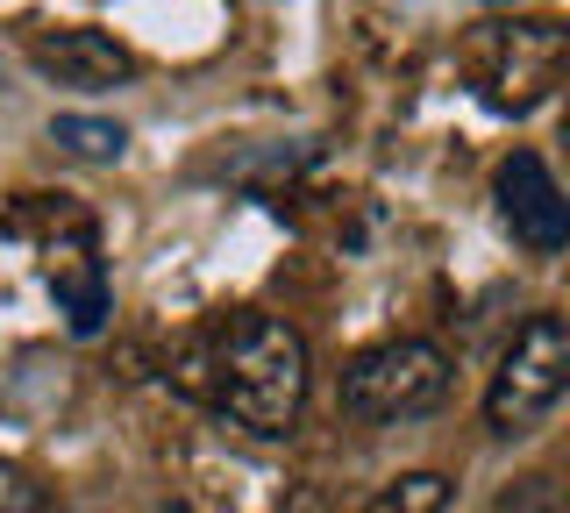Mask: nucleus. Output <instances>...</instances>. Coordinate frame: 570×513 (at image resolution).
Wrapping results in <instances>:
<instances>
[{
    "instance_id": "8",
    "label": "nucleus",
    "mask_w": 570,
    "mask_h": 513,
    "mask_svg": "<svg viewBox=\"0 0 570 513\" xmlns=\"http://www.w3.org/2000/svg\"><path fill=\"white\" fill-rule=\"evenodd\" d=\"M50 144L86 157V165H115V157L129 150V129H121V121H100V115H58L50 121Z\"/></svg>"
},
{
    "instance_id": "3",
    "label": "nucleus",
    "mask_w": 570,
    "mask_h": 513,
    "mask_svg": "<svg viewBox=\"0 0 570 513\" xmlns=\"http://www.w3.org/2000/svg\"><path fill=\"white\" fill-rule=\"evenodd\" d=\"M450 349L428 343V335H400L379 343L364 357H350L343 371V414L350 421H421L450 399Z\"/></svg>"
},
{
    "instance_id": "11",
    "label": "nucleus",
    "mask_w": 570,
    "mask_h": 513,
    "mask_svg": "<svg viewBox=\"0 0 570 513\" xmlns=\"http://www.w3.org/2000/svg\"><path fill=\"white\" fill-rule=\"evenodd\" d=\"M278 513H328V500H321L314 485H299V492H285V506Z\"/></svg>"
},
{
    "instance_id": "10",
    "label": "nucleus",
    "mask_w": 570,
    "mask_h": 513,
    "mask_svg": "<svg viewBox=\"0 0 570 513\" xmlns=\"http://www.w3.org/2000/svg\"><path fill=\"white\" fill-rule=\"evenodd\" d=\"M492 513H563V492H557V477H521L513 492H499Z\"/></svg>"
},
{
    "instance_id": "5",
    "label": "nucleus",
    "mask_w": 570,
    "mask_h": 513,
    "mask_svg": "<svg viewBox=\"0 0 570 513\" xmlns=\"http://www.w3.org/2000/svg\"><path fill=\"white\" fill-rule=\"evenodd\" d=\"M492 200H499V221L513 228V243H528L534 257H557L570 243V200H563L557 171L534 150H513L507 165L492 171Z\"/></svg>"
},
{
    "instance_id": "7",
    "label": "nucleus",
    "mask_w": 570,
    "mask_h": 513,
    "mask_svg": "<svg viewBox=\"0 0 570 513\" xmlns=\"http://www.w3.org/2000/svg\"><path fill=\"white\" fill-rule=\"evenodd\" d=\"M50 293H58V307H65V322L71 335H94L107 322V272H100V257L86 250H58L50 257Z\"/></svg>"
},
{
    "instance_id": "1",
    "label": "nucleus",
    "mask_w": 570,
    "mask_h": 513,
    "mask_svg": "<svg viewBox=\"0 0 570 513\" xmlns=\"http://www.w3.org/2000/svg\"><path fill=\"white\" fill-rule=\"evenodd\" d=\"M171 385L214 406L222 421H236V428L278 442L307 414V385H314L307 335L278 314H228V322L171 349Z\"/></svg>"
},
{
    "instance_id": "2",
    "label": "nucleus",
    "mask_w": 570,
    "mask_h": 513,
    "mask_svg": "<svg viewBox=\"0 0 570 513\" xmlns=\"http://www.w3.org/2000/svg\"><path fill=\"white\" fill-rule=\"evenodd\" d=\"M563 393H570V322L563 314H528L485 385V428L499 442L534 435L563 406Z\"/></svg>"
},
{
    "instance_id": "4",
    "label": "nucleus",
    "mask_w": 570,
    "mask_h": 513,
    "mask_svg": "<svg viewBox=\"0 0 570 513\" xmlns=\"http://www.w3.org/2000/svg\"><path fill=\"white\" fill-rule=\"evenodd\" d=\"M471 58H478V86H485L492 108L528 115L563 79V29L557 22H492V29H478Z\"/></svg>"
},
{
    "instance_id": "6",
    "label": "nucleus",
    "mask_w": 570,
    "mask_h": 513,
    "mask_svg": "<svg viewBox=\"0 0 570 513\" xmlns=\"http://www.w3.org/2000/svg\"><path fill=\"white\" fill-rule=\"evenodd\" d=\"M29 65L58 86H79V93H100V86H129L136 79V50L115 43L107 29H50V37L29 43Z\"/></svg>"
},
{
    "instance_id": "12",
    "label": "nucleus",
    "mask_w": 570,
    "mask_h": 513,
    "mask_svg": "<svg viewBox=\"0 0 570 513\" xmlns=\"http://www.w3.org/2000/svg\"><path fill=\"white\" fill-rule=\"evenodd\" d=\"M492 8H507V0H492Z\"/></svg>"
},
{
    "instance_id": "9",
    "label": "nucleus",
    "mask_w": 570,
    "mask_h": 513,
    "mask_svg": "<svg viewBox=\"0 0 570 513\" xmlns=\"http://www.w3.org/2000/svg\"><path fill=\"white\" fill-rule=\"evenodd\" d=\"M450 492H456V485H450L442 471H406V477H392L379 500L356 506V513H442V506H450Z\"/></svg>"
}]
</instances>
